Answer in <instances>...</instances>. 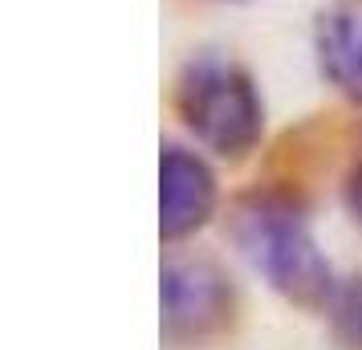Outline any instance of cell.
<instances>
[{"label":"cell","mask_w":362,"mask_h":350,"mask_svg":"<svg viewBox=\"0 0 362 350\" xmlns=\"http://www.w3.org/2000/svg\"><path fill=\"white\" fill-rule=\"evenodd\" d=\"M232 240L269 289L301 310H326L338 293L334 265L322 252L305 212L277 192H257L232 208Z\"/></svg>","instance_id":"6da1fadb"},{"label":"cell","mask_w":362,"mask_h":350,"mask_svg":"<svg viewBox=\"0 0 362 350\" xmlns=\"http://www.w3.org/2000/svg\"><path fill=\"white\" fill-rule=\"evenodd\" d=\"M183 127L220 159H245L264 134V102L236 62L196 57L175 86Z\"/></svg>","instance_id":"7a4b0ae2"},{"label":"cell","mask_w":362,"mask_h":350,"mask_svg":"<svg viewBox=\"0 0 362 350\" xmlns=\"http://www.w3.org/2000/svg\"><path fill=\"white\" fill-rule=\"evenodd\" d=\"M159 305H163V342L171 346H204L224 334L236 317V289L228 273L204 257H171L159 273Z\"/></svg>","instance_id":"3957f363"},{"label":"cell","mask_w":362,"mask_h":350,"mask_svg":"<svg viewBox=\"0 0 362 350\" xmlns=\"http://www.w3.org/2000/svg\"><path fill=\"white\" fill-rule=\"evenodd\" d=\"M220 187L216 171L196 151L187 147H163L159 155V236L163 240H187L216 216Z\"/></svg>","instance_id":"277c9868"},{"label":"cell","mask_w":362,"mask_h":350,"mask_svg":"<svg viewBox=\"0 0 362 350\" xmlns=\"http://www.w3.org/2000/svg\"><path fill=\"white\" fill-rule=\"evenodd\" d=\"M317 66L334 90L362 102V0H342L317 21Z\"/></svg>","instance_id":"5b68a950"},{"label":"cell","mask_w":362,"mask_h":350,"mask_svg":"<svg viewBox=\"0 0 362 350\" xmlns=\"http://www.w3.org/2000/svg\"><path fill=\"white\" fill-rule=\"evenodd\" d=\"M346 208L362 224V163H354V171L346 175Z\"/></svg>","instance_id":"8992f818"},{"label":"cell","mask_w":362,"mask_h":350,"mask_svg":"<svg viewBox=\"0 0 362 350\" xmlns=\"http://www.w3.org/2000/svg\"><path fill=\"white\" fill-rule=\"evenodd\" d=\"M346 322H350V334H354V342L362 346V289L354 293V301H350V314H346Z\"/></svg>","instance_id":"52a82bcc"}]
</instances>
